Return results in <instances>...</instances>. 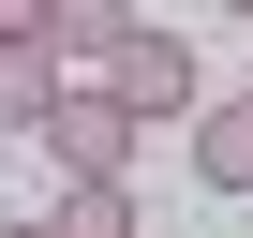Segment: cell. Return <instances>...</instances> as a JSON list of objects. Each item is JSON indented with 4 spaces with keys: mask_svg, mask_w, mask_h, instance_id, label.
<instances>
[{
    "mask_svg": "<svg viewBox=\"0 0 253 238\" xmlns=\"http://www.w3.org/2000/svg\"><path fill=\"white\" fill-rule=\"evenodd\" d=\"M134 134H149V119L119 104V75H75L60 119H45V164H60V179H119V164H134Z\"/></svg>",
    "mask_w": 253,
    "mask_h": 238,
    "instance_id": "1",
    "label": "cell"
},
{
    "mask_svg": "<svg viewBox=\"0 0 253 238\" xmlns=\"http://www.w3.org/2000/svg\"><path fill=\"white\" fill-rule=\"evenodd\" d=\"M104 75H119V104H134V119H194V104H209V60H194L179 30H134Z\"/></svg>",
    "mask_w": 253,
    "mask_h": 238,
    "instance_id": "2",
    "label": "cell"
},
{
    "mask_svg": "<svg viewBox=\"0 0 253 238\" xmlns=\"http://www.w3.org/2000/svg\"><path fill=\"white\" fill-rule=\"evenodd\" d=\"M60 89H75V60H60L45 30H30V45H0V134H45Z\"/></svg>",
    "mask_w": 253,
    "mask_h": 238,
    "instance_id": "3",
    "label": "cell"
},
{
    "mask_svg": "<svg viewBox=\"0 0 253 238\" xmlns=\"http://www.w3.org/2000/svg\"><path fill=\"white\" fill-rule=\"evenodd\" d=\"M194 179L209 194H253V89H209L194 104Z\"/></svg>",
    "mask_w": 253,
    "mask_h": 238,
    "instance_id": "4",
    "label": "cell"
},
{
    "mask_svg": "<svg viewBox=\"0 0 253 238\" xmlns=\"http://www.w3.org/2000/svg\"><path fill=\"white\" fill-rule=\"evenodd\" d=\"M134 30H149V15H134V0H45V45H60L75 75H104L119 45H134Z\"/></svg>",
    "mask_w": 253,
    "mask_h": 238,
    "instance_id": "5",
    "label": "cell"
},
{
    "mask_svg": "<svg viewBox=\"0 0 253 238\" xmlns=\"http://www.w3.org/2000/svg\"><path fill=\"white\" fill-rule=\"evenodd\" d=\"M45 223H60V238H134V194H119V179H60Z\"/></svg>",
    "mask_w": 253,
    "mask_h": 238,
    "instance_id": "6",
    "label": "cell"
},
{
    "mask_svg": "<svg viewBox=\"0 0 253 238\" xmlns=\"http://www.w3.org/2000/svg\"><path fill=\"white\" fill-rule=\"evenodd\" d=\"M30 30H45V0H0V45H30Z\"/></svg>",
    "mask_w": 253,
    "mask_h": 238,
    "instance_id": "7",
    "label": "cell"
},
{
    "mask_svg": "<svg viewBox=\"0 0 253 238\" xmlns=\"http://www.w3.org/2000/svg\"><path fill=\"white\" fill-rule=\"evenodd\" d=\"M0 238H60V223H0Z\"/></svg>",
    "mask_w": 253,
    "mask_h": 238,
    "instance_id": "8",
    "label": "cell"
},
{
    "mask_svg": "<svg viewBox=\"0 0 253 238\" xmlns=\"http://www.w3.org/2000/svg\"><path fill=\"white\" fill-rule=\"evenodd\" d=\"M223 15H253V0H223Z\"/></svg>",
    "mask_w": 253,
    "mask_h": 238,
    "instance_id": "9",
    "label": "cell"
},
{
    "mask_svg": "<svg viewBox=\"0 0 253 238\" xmlns=\"http://www.w3.org/2000/svg\"><path fill=\"white\" fill-rule=\"evenodd\" d=\"M0 149H15V134H0Z\"/></svg>",
    "mask_w": 253,
    "mask_h": 238,
    "instance_id": "10",
    "label": "cell"
}]
</instances>
